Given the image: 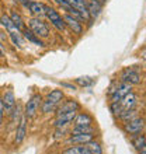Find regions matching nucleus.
Here are the masks:
<instances>
[{
	"label": "nucleus",
	"instance_id": "nucleus-5",
	"mask_svg": "<svg viewBox=\"0 0 146 154\" xmlns=\"http://www.w3.org/2000/svg\"><path fill=\"white\" fill-rule=\"evenodd\" d=\"M45 17L51 21V24H52L56 29H59V31H65L66 29L65 21H63L62 16L55 10V8L49 7V6H45Z\"/></svg>",
	"mask_w": 146,
	"mask_h": 154
},
{
	"label": "nucleus",
	"instance_id": "nucleus-30",
	"mask_svg": "<svg viewBox=\"0 0 146 154\" xmlns=\"http://www.w3.org/2000/svg\"><path fill=\"white\" fill-rule=\"evenodd\" d=\"M62 87H68V88H70V90H76V87L73 84H69V83H62Z\"/></svg>",
	"mask_w": 146,
	"mask_h": 154
},
{
	"label": "nucleus",
	"instance_id": "nucleus-11",
	"mask_svg": "<svg viewBox=\"0 0 146 154\" xmlns=\"http://www.w3.org/2000/svg\"><path fill=\"white\" fill-rule=\"evenodd\" d=\"M25 136H27V119L24 116H21L20 122L16 126V136H14V144L20 146L24 142Z\"/></svg>",
	"mask_w": 146,
	"mask_h": 154
},
{
	"label": "nucleus",
	"instance_id": "nucleus-15",
	"mask_svg": "<svg viewBox=\"0 0 146 154\" xmlns=\"http://www.w3.org/2000/svg\"><path fill=\"white\" fill-rule=\"evenodd\" d=\"M80 109V104L76 100H68L63 104H59L56 108V115L63 114V112H69V111H79Z\"/></svg>",
	"mask_w": 146,
	"mask_h": 154
},
{
	"label": "nucleus",
	"instance_id": "nucleus-12",
	"mask_svg": "<svg viewBox=\"0 0 146 154\" xmlns=\"http://www.w3.org/2000/svg\"><path fill=\"white\" fill-rule=\"evenodd\" d=\"M62 18L65 21L66 27H69L75 34H77V35H81V34H83V25H81V23L77 20V18H75L72 14H68V13H66L65 16H62Z\"/></svg>",
	"mask_w": 146,
	"mask_h": 154
},
{
	"label": "nucleus",
	"instance_id": "nucleus-27",
	"mask_svg": "<svg viewBox=\"0 0 146 154\" xmlns=\"http://www.w3.org/2000/svg\"><path fill=\"white\" fill-rule=\"evenodd\" d=\"M94 128L93 125H84V126H75L72 129V134L77 133H94Z\"/></svg>",
	"mask_w": 146,
	"mask_h": 154
},
{
	"label": "nucleus",
	"instance_id": "nucleus-4",
	"mask_svg": "<svg viewBox=\"0 0 146 154\" xmlns=\"http://www.w3.org/2000/svg\"><path fill=\"white\" fill-rule=\"evenodd\" d=\"M28 27L30 31H33L36 37L40 38H48L49 37V28L46 23L41 20L40 17H33L31 20L28 21Z\"/></svg>",
	"mask_w": 146,
	"mask_h": 154
},
{
	"label": "nucleus",
	"instance_id": "nucleus-16",
	"mask_svg": "<svg viewBox=\"0 0 146 154\" xmlns=\"http://www.w3.org/2000/svg\"><path fill=\"white\" fill-rule=\"evenodd\" d=\"M86 2V7H87V11L90 14V18H96V17L100 16V13L103 10V4L96 2V0H84Z\"/></svg>",
	"mask_w": 146,
	"mask_h": 154
},
{
	"label": "nucleus",
	"instance_id": "nucleus-9",
	"mask_svg": "<svg viewBox=\"0 0 146 154\" xmlns=\"http://www.w3.org/2000/svg\"><path fill=\"white\" fill-rule=\"evenodd\" d=\"M138 100H139L138 94L134 93V91H131L129 94H126L121 101H118V102H119V106H121L122 112H124V111L134 109V108H136V105H138Z\"/></svg>",
	"mask_w": 146,
	"mask_h": 154
},
{
	"label": "nucleus",
	"instance_id": "nucleus-21",
	"mask_svg": "<svg viewBox=\"0 0 146 154\" xmlns=\"http://www.w3.org/2000/svg\"><path fill=\"white\" fill-rule=\"evenodd\" d=\"M0 23H2V25L7 29L8 32H20V31L17 29L16 25L13 24L10 16H7V14H2V16H0Z\"/></svg>",
	"mask_w": 146,
	"mask_h": 154
},
{
	"label": "nucleus",
	"instance_id": "nucleus-18",
	"mask_svg": "<svg viewBox=\"0 0 146 154\" xmlns=\"http://www.w3.org/2000/svg\"><path fill=\"white\" fill-rule=\"evenodd\" d=\"M132 144L139 151V154H146V137L143 133L135 134L134 140H132Z\"/></svg>",
	"mask_w": 146,
	"mask_h": 154
},
{
	"label": "nucleus",
	"instance_id": "nucleus-31",
	"mask_svg": "<svg viewBox=\"0 0 146 154\" xmlns=\"http://www.w3.org/2000/svg\"><path fill=\"white\" fill-rule=\"evenodd\" d=\"M4 56V49H3V45L0 44V57Z\"/></svg>",
	"mask_w": 146,
	"mask_h": 154
},
{
	"label": "nucleus",
	"instance_id": "nucleus-32",
	"mask_svg": "<svg viewBox=\"0 0 146 154\" xmlns=\"http://www.w3.org/2000/svg\"><path fill=\"white\" fill-rule=\"evenodd\" d=\"M96 2H98V3H106V2H107V0H96Z\"/></svg>",
	"mask_w": 146,
	"mask_h": 154
},
{
	"label": "nucleus",
	"instance_id": "nucleus-1",
	"mask_svg": "<svg viewBox=\"0 0 146 154\" xmlns=\"http://www.w3.org/2000/svg\"><path fill=\"white\" fill-rule=\"evenodd\" d=\"M63 91L62 90H52L51 93H48L46 98L42 100V104H41V109L44 114H51L53 111H56V108L59 106V104L63 100Z\"/></svg>",
	"mask_w": 146,
	"mask_h": 154
},
{
	"label": "nucleus",
	"instance_id": "nucleus-2",
	"mask_svg": "<svg viewBox=\"0 0 146 154\" xmlns=\"http://www.w3.org/2000/svg\"><path fill=\"white\" fill-rule=\"evenodd\" d=\"M131 91H132V85L126 84L124 81H119V83H114L108 88V95L111 98V102H118Z\"/></svg>",
	"mask_w": 146,
	"mask_h": 154
},
{
	"label": "nucleus",
	"instance_id": "nucleus-3",
	"mask_svg": "<svg viewBox=\"0 0 146 154\" xmlns=\"http://www.w3.org/2000/svg\"><path fill=\"white\" fill-rule=\"evenodd\" d=\"M41 104H42V95L41 94H33L30 100L27 101L25 104V108H24V118L25 119H33L36 114H38V111L41 108Z\"/></svg>",
	"mask_w": 146,
	"mask_h": 154
},
{
	"label": "nucleus",
	"instance_id": "nucleus-6",
	"mask_svg": "<svg viewBox=\"0 0 146 154\" xmlns=\"http://www.w3.org/2000/svg\"><path fill=\"white\" fill-rule=\"evenodd\" d=\"M143 129H145V119L141 116L135 118L132 121H128L124 123V130L129 136H135V134L142 133Z\"/></svg>",
	"mask_w": 146,
	"mask_h": 154
},
{
	"label": "nucleus",
	"instance_id": "nucleus-20",
	"mask_svg": "<svg viewBox=\"0 0 146 154\" xmlns=\"http://www.w3.org/2000/svg\"><path fill=\"white\" fill-rule=\"evenodd\" d=\"M23 37H24L25 39L28 41V42H31V44L36 45V46H45V44L42 42V39H41L40 37H36L35 34H34L33 31H30L28 28L23 29Z\"/></svg>",
	"mask_w": 146,
	"mask_h": 154
},
{
	"label": "nucleus",
	"instance_id": "nucleus-13",
	"mask_svg": "<svg viewBox=\"0 0 146 154\" xmlns=\"http://www.w3.org/2000/svg\"><path fill=\"white\" fill-rule=\"evenodd\" d=\"M68 3L72 6L75 10H77V11L80 13V16L83 17V20L84 21H90L91 18H90V14L89 11H87V7H86V2L84 0H66Z\"/></svg>",
	"mask_w": 146,
	"mask_h": 154
},
{
	"label": "nucleus",
	"instance_id": "nucleus-8",
	"mask_svg": "<svg viewBox=\"0 0 146 154\" xmlns=\"http://www.w3.org/2000/svg\"><path fill=\"white\" fill-rule=\"evenodd\" d=\"M2 101H3V106H4V114H11V111L14 109V106L17 105L16 101V95H14V91L13 90H6L2 97Z\"/></svg>",
	"mask_w": 146,
	"mask_h": 154
},
{
	"label": "nucleus",
	"instance_id": "nucleus-7",
	"mask_svg": "<svg viewBox=\"0 0 146 154\" xmlns=\"http://www.w3.org/2000/svg\"><path fill=\"white\" fill-rule=\"evenodd\" d=\"M119 80L124 81V83H126V84L138 85V84L142 83V76H141V73H139L136 69H134V67H128V69H125L121 73V79H119Z\"/></svg>",
	"mask_w": 146,
	"mask_h": 154
},
{
	"label": "nucleus",
	"instance_id": "nucleus-26",
	"mask_svg": "<svg viewBox=\"0 0 146 154\" xmlns=\"http://www.w3.org/2000/svg\"><path fill=\"white\" fill-rule=\"evenodd\" d=\"M86 146H87V149L90 150V153H91V154H103V147H101V144H100L98 142H96L94 139L86 143Z\"/></svg>",
	"mask_w": 146,
	"mask_h": 154
},
{
	"label": "nucleus",
	"instance_id": "nucleus-19",
	"mask_svg": "<svg viewBox=\"0 0 146 154\" xmlns=\"http://www.w3.org/2000/svg\"><path fill=\"white\" fill-rule=\"evenodd\" d=\"M75 126H84V125H93V116L89 115L87 112H80V114H76L75 119Z\"/></svg>",
	"mask_w": 146,
	"mask_h": 154
},
{
	"label": "nucleus",
	"instance_id": "nucleus-17",
	"mask_svg": "<svg viewBox=\"0 0 146 154\" xmlns=\"http://www.w3.org/2000/svg\"><path fill=\"white\" fill-rule=\"evenodd\" d=\"M27 7H28L30 13L34 14L35 17H42L45 16V4L44 3H40V2H33V0H30V3L27 4Z\"/></svg>",
	"mask_w": 146,
	"mask_h": 154
},
{
	"label": "nucleus",
	"instance_id": "nucleus-23",
	"mask_svg": "<svg viewBox=\"0 0 146 154\" xmlns=\"http://www.w3.org/2000/svg\"><path fill=\"white\" fill-rule=\"evenodd\" d=\"M10 18H11V21H13V24L17 27V29L18 31H23V29H25V24H24V20H23V17L18 14L17 11H11L10 13Z\"/></svg>",
	"mask_w": 146,
	"mask_h": 154
},
{
	"label": "nucleus",
	"instance_id": "nucleus-10",
	"mask_svg": "<svg viewBox=\"0 0 146 154\" xmlns=\"http://www.w3.org/2000/svg\"><path fill=\"white\" fill-rule=\"evenodd\" d=\"M76 114H77V111H69V112H63V114L56 115V119H55V128H56V129L66 128L69 123L73 122Z\"/></svg>",
	"mask_w": 146,
	"mask_h": 154
},
{
	"label": "nucleus",
	"instance_id": "nucleus-25",
	"mask_svg": "<svg viewBox=\"0 0 146 154\" xmlns=\"http://www.w3.org/2000/svg\"><path fill=\"white\" fill-rule=\"evenodd\" d=\"M138 109L134 108V109H128V111H124L121 115H119V119L124 122H128V121H132L135 118H138Z\"/></svg>",
	"mask_w": 146,
	"mask_h": 154
},
{
	"label": "nucleus",
	"instance_id": "nucleus-29",
	"mask_svg": "<svg viewBox=\"0 0 146 154\" xmlns=\"http://www.w3.org/2000/svg\"><path fill=\"white\" fill-rule=\"evenodd\" d=\"M3 118H4V106H3L2 97H0V125H2V122H3Z\"/></svg>",
	"mask_w": 146,
	"mask_h": 154
},
{
	"label": "nucleus",
	"instance_id": "nucleus-14",
	"mask_svg": "<svg viewBox=\"0 0 146 154\" xmlns=\"http://www.w3.org/2000/svg\"><path fill=\"white\" fill-rule=\"evenodd\" d=\"M94 134L93 133H77V134H72L66 143L68 144H86L87 142L93 140Z\"/></svg>",
	"mask_w": 146,
	"mask_h": 154
},
{
	"label": "nucleus",
	"instance_id": "nucleus-24",
	"mask_svg": "<svg viewBox=\"0 0 146 154\" xmlns=\"http://www.w3.org/2000/svg\"><path fill=\"white\" fill-rule=\"evenodd\" d=\"M75 83L77 85H80V87H91L96 83V79L94 77H89V76L77 77V79H75Z\"/></svg>",
	"mask_w": 146,
	"mask_h": 154
},
{
	"label": "nucleus",
	"instance_id": "nucleus-28",
	"mask_svg": "<svg viewBox=\"0 0 146 154\" xmlns=\"http://www.w3.org/2000/svg\"><path fill=\"white\" fill-rule=\"evenodd\" d=\"M8 37H10L13 44L16 46H18V48H21L24 45V41H23V37H21L20 32H8Z\"/></svg>",
	"mask_w": 146,
	"mask_h": 154
},
{
	"label": "nucleus",
	"instance_id": "nucleus-22",
	"mask_svg": "<svg viewBox=\"0 0 146 154\" xmlns=\"http://www.w3.org/2000/svg\"><path fill=\"white\" fill-rule=\"evenodd\" d=\"M62 154H91V153H90V150L87 149L86 144H77L75 147H69Z\"/></svg>",
	"mask_w": 146,
	"mask_h": 154
}]
</instances>
